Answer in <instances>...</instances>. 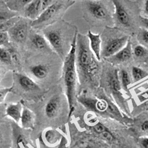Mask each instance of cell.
Listing matches in <instances>:
<instances>
[{
    "label": "cell",
    "instance_id": "5b68a950",
    "mask_svg": "<svg viewBox=\"0 0 148 148\" xmlns=\"http://www.w3.org/2000/svg\"><path fill=\"white\" fill-rule=\"evenodd\" d=\"M129 38V36L125 35L109 39L105 44L102 51H101V56L104 58H109L116 54L126 45Z\"/></svg>",
    "mask_w": 148,
    "mask_h": 148
},
{
    "label": "cell",
    "instance_id": "9a60e30c",
    "mask_svg": "<svg viewBox=\"0 0 148 148\" xmlns=\"http://www.w3.org/2000/svg\"><path fill=\"white\" fill-rule=\"evenodd\" d=\"M23 104L21 101L10 104L7 106L6 109V114L7 116L12 118L16 123H19L20 121Z\"/></svg>",
    "mask_w": 148,
    "mask_h": 148
},
{
    "label": "cell",
    "instance_id": "ba28073f",
    "mask_svg": "<svg viewBox=\"0 0 148 148\" xmlns=\"http://www.w3.org/2000/svg\"><path fill=\"white\" fill-rule=\"evenodd\" d=\"M114 6V17L115 21L124 27L130 25L131 18L128 10L125 8L119 0H111Z\"/></svg>",
    "mask_w": 148,
    "mask_h": 148
},
{
    "label": "cell",
    "instance_id": "2e32d148",
    "mask_svg": "<svg viewBox=\"0 0 148 148\" xmlns=\"http://www.w3.org/2000/svg\"><path fill=\"white\" fill-rule=\"evenodd\" d=\"M17 76L20 86L25 90H37L40 89L39 86L27 75L17 74Z\"/></svg>",
    "mask_w": 148,
    "mask_h": 148
},
{
    "label": "cell",
    "instance_id": "44dd1931",
    "mask_svg": "<svg viewBox=\"0 0 148 148\" xmlns=\"http://www.w3.org/2000/svg\"><path fill=\"white\" fill-rule=\"evenodd\" d=\"M19 20V17H14L8 20L0 22V32H6Z\"/></svg>",
    "mask_w": 148,
    "mask_h": 148
},
{
    "label": "cell",
    "instance_id": "52a82bcc",
    "mask_svg": "<svg viewBox=\"0 0 148 148\" xmlns=\"http://www.w3.org/2000/svg\"><path fill=\"white\" fill-rule=\"evenodd\" d=\"M28 29L27 21L19 19L8 29V34L16 42L22 43L27 38Z\"/></svg>",
    "mask_w": 148,
    "mask_h": 148
},
{
    "label": "cell",
    "instance_id": "277c9868",
    "mask_svg": "<svg viewBox=\"0 0 148 148\" xmlns=\"http://www.w3.org/2000/svg\"><path fill=\"white\" fill-rule=\"evenodd\" d=\"M62 4L56 2L44 10L39 16L31 23L32 27H39L47 24L56 17L62 8Z\"/></svg>",
    "mask_w": 148,
    "mask_h": 148
},
{
    "label": "cell",
    "instance_id": "5bb4252c",
    "mask_svg": "<svg viewBox=\"0 0 148 148\" xmlns=\"http://www.w3.org/2000/svg\"><path fill=\"white\" fill-rule=\"evenodd\" d=\"M21 125L25 129L34 130L35 128V118L31 110L23 104V109L21 116Z\"/></svg>",
    "mask_w": 148,
    "mask_h": 148
},
{
    "label": "cell",
    "instance_id": "e0dca14e",
    "mask_svg": "<svg viewBox=\"0 0 148 148\" xmlns=\"http://www.w3.org/2000/svg\"><path fill=\"white\" fill-rule=\"evenodd\" d=\"M30 72L35 78L39 79H45L48 73L47 67L43 64H37L31 67Z\"/></svg>",
    "mask_w": 148,
    "mask_h": 148
},
{
    "label": "cell",
    "instance_id": "3957f363",
    "mask_svg": "<svg viewBox=\"0 0 148 148\" xmlns=\"http://www.w3.org/2000/svg\"><path fill=\"white\" fill-rule=\"evenodd\" d=\"M86 10L92 17L99 20H106L110 17L109 10L105 5L98 0H87Z\"/></svg>",
    "mask_w": 148,
    "mask_h": 148
},
{
    "label": "cell",
    "instance_id": "6da1fadb",
    "mask_svg": "<svg viewBox=\"0 0 148 148\" xmlns=\"http://www.w3.org/2000/svg\"><path fill=\"white\" fill-rule=\"evenodd\" d=\"M76 40L77 34L76 32L71 45V48L65 58L63 66V79L68 106L69 118L71 116L75 110L77 80V73L76 69Z\"/></svg>",
    "mask_w": 148,
    "mask_h": 148
},
{
    "label": "cell",
    "instance_id": "d590c367",
    "mask_svg": "<svg viewBox=\"0 0 148 148\" xmlns=\"http://www.w3.org/2000/svg\"><path fill=\"white\" fill-rule=\"evenodd\" d=\"M140 144L142 147L148 148V137L142 138L140 140Z\"/></svg>",
    "mask_w": 148,
    "mask_h": 148
},
{
    "label": "cell",
    "instance_id": "d6a6232c",
    "mask_svg": "<svg viewBox=\"0 0 148 148\" xmlns=\"http://www.w3.org/2000/svg\"><path fill=\"white\" fill-rule=\"evenodd\" d=\"M33 0H15L16 5L17 7H25Z\"/></svg>",
    "mask_w": 148,
    "mask_h": 148
},
{
    "label": "cell",
    "instance_id": "ffe728a7",
    "mask_svg": "<svg viewBox=\"0 0 148 148\" xmlns=\"http://www.w3.org/2000/svg\"><path fill=\"white\" fill-rule=\"evenodd\" d=\"M14 136L16 144L20 148L29 147V143L27 141L25 135L20 132L14 130Z\"/></svg>",
    "mask_w": 148,
    "mask_h": 148
},
{
    "label": "cell",
    "instance_id": "8d00e7d4",
    "mask_svg": "<svg viewBox=\"0 0 148 148\" xmlns=\"http://www.w3.org/2000/svg\"><path fill=\"white\" fill-rule=\"evenodd\" d=\"M144 13L147 16H148V0H145L144 5Z\"/></svg>",
    "mask_w": 148,
    "mask_h": 148
},
{
    "label": "cell",
    "instance_id": "9c48e42d",
    "mask_svg": "<svg viewBox=\"0 0 148 148\" xmlns=\"http://www.w3.org/2000/svg\"><path fill=\"white\" fill-rule=\"evenodd\" d=\"M62 138L60 133L56 129L48 128L42 133L40 136V141L42 144L47 147H54L56 145Z\"/></svg>",
    "mask_w": 148,
    "mask_h": 148
},
{
    "label": "cell",
    "instance_id": "484cf974",
    "mask_svg": "<svg viewBox=\"0 0 148 148\" xmlns=\"http://www.w3.org/2000/svg\"><path fill=\"white\" fill-rule=\"evenodd\" d=\"M14 87V86H12L11 87L6 88L0 89V104L4 101L7 94L11 93L13 91Z\"/></svg>",
    "mask_w": 148,
    "mask_h": 148
},
{
    "label": "cell",
    "instance_id": "4fadbf2b",
    "mask_svg": "<svg viewBox=\"0 0 148 148\" xmlns=\"http://www.w3.org/2000/svg\"><path fill=\"white\" fill-rule=\"evenodd\" d=\"M42 12L41 0H33L25 6L24 14L26 17L36 20Z\"/></svg>",
    "mask_w": 148,
    "mask_h": 148
},
{
    "label": "cell",
    "instance_id": "836d02e7",
    "mask_svg": "<svg viewBox=\"0 0 148 148\" xmlns=\"http://www.w3.org/2000/svg\"><path fill=\"white\" fill-rule=\"evenodd\" d=\"M140 23L142 27L145 28V29L148 30V18L143 17V16H140Z\"/></svg>",
    "mask_w": 148,
    "mask_h": 148
},
{
    "label": "cell",
    "instance_id": "f1b7e54d",
    "mask_svg": "<svg viewBox=\"0 0 148 148\" xmlns=\"http://www.w3.org/2000/svg\"><path fill=\"white\" fill-rule=\"evenodd\" d=\"M93 129L96 133L100 134L101 133H102L105 130H107L108 128H107L104 125H103L100 122H98L93 127Z\"/></svg>",
    "mask_w": 148,
    "mask_h": 148
},
{
    "label": "cell",
    "instance_id": "7a4b0ae2",
    "mask_svg": "<svg viewBox=\"0 0 148 148\" xmlns=\"http://www.w3.org/2000/svg\"><path fill=\"white\" fill-rule=\"evenodd\" d=\"M96 60L89 47L88 36L77 34L76 62L80 73L90 77L98 68Z\"/></svg>",
    "mask_w": 148,
    "mask_h": 148
},
{
    "label": "cell",
    "instance_id": "ac0fdd59",
    "mask_svg": "<svg viewBox=\"0 0 148 148\" xmlns=\"http://www.w3.org/2000/svg\"><path fill=\"white\" fill-rule=\"evenodd\" d=\"M34 47L39 49H44L47 47V40L45 38L39 34H34L31 38Z\"/></svg>",
    "mask_w": 148,
    "mask_h": 148
},
{
    "label": "cell",
    "instance_id": "f546056e",
    "mask_svg": "<svg viewBox=\"0 0 148 148\" xmlns=\"http://www.w3.org/2000/svg\"><path fill=\"white\" fill-rule=\"evenodd\" d=\"M102 138L105 140L107 141H111L114 139V136L111 134V133L107 129L101 133L100 134Z\"/></svg>",
    "mask_w": 148,
    "mask_h": 148
},
{
    "label": "cell",
    "instance_id": "4dcf8cb0",
    "mask_svg": "<svg viewBox=\"0 0 148 148\" xmlns=\"http://www.w3.org/2000/svg\"><path fill=\"white\" fill-rule=\"evenodd\" d=\"M9 39V34L7 32H0V46L6 44Z\"/></svg>",
    "mask_w": 148,
    "mask_h": 148
},
{
    "label": "cell",
    "instance_id": "8fae6325",
    "mask_svg": "<svg viewBox=\"0 0 148 148\" xmlns=\"http://www.w3.org/2000/svg\"><path fill=\"white\" fill-rule=\"evenodd\" d=\"M89 42V47L94 54L95 57L98 61L101 60V40L100 34H93L91 31H89L88 35Z\"/></svg>",
    "mask_w": 148,
    "mask_h": 148
},
{
    "label": "cell",
    "instance_id": "7c38bea8",
    "mask_svg": "<svg viewBox=\"0 0 148 148\" xmlns=\"http://www.w3.org/2000/svg\"><path fill=\"white\" fill-rule=\"evenodd\" d=\"M60 107V97L58 95H55L47 101L45 108V114L49 119L54 118L58 114Z\"/></svg>",
    "mask_w": 148,
    "mask_h": 148
},
{
    "label": "cell",
    "instance_id": "7402d4cb",
    "mask_svg": "<svg viewBox=\"0 0 148 148\" xmlns=\"http://www.w3.org/2000/svg\"><path fill=\"white\" fill-rule=\"evenodd\" d=\"M139 41L144 45V46L148 47V30L145 28H141L138 35Z\"/></svg>",
    "mask_w": 148,
    "mask_h": 148
},
{
    "label": "cell",
    "instance_id": "d6986e66",
    "mask_svg": "<svg viewBox=\"0 0 148 148\" xmlns=\"http://www.w3.org/2000/svg\"><path fill=\"white\" fill-rule=\"evenodd\" d=\"M109 83L111 89L115 92L119 91L121 89V84L119 78L118 71L115 70L109 75Z\"/></svg>",
    "mask_w": 148,
    "mask_h": 148
},
{
    "label": "cell",
    "instance_id": "83f0119b",
    "mask_svg": "<svg viewBox=\"0 0 148 148\" xmlns=\"http://www.w3.org/2000/svg\"><path fill=\"white\" fill-rule=\"evenodd\" d=\"M14 17H16V14L6 11H0V22L8 20Z\"/></svg>",
    "mask_w": 148,
    "mask_h": 148
},
{
    "label": "cell",
    "instance_id": "4316f807",
    "mask_svg": "<svg viewBox=\"0 0 148 148\" xmlns=\"http://www.w3.org/2000/svg\"><path fill=\"white\" fill-rule=\"evenodd\" d=\"M134 53L136 57H141L145 54L146 49L142 45H138L135 48Z\"/></svg>",
    "mask_w": 148,
    "mask_h": 148
},
{
    "label": "cell",
    "instance_id": "603a6c76",
    "mask_svg": "<svg viewBox=\"0 0 148 148\" xmlns=\"http://www.w3.org/2000/svg\"><path fill=\"white\" fill-rule=\"evenodd\" d=\"M147 75V73L141 68L137 67L132 68V75L135 82L140 81L145 77Z\"/></svg>",
    "mask_w": 148,
    "mask_h": 148
},
{
    "label": "cell",
    "instance_id": "e575fe53",
    "mask_svg": "<svg viewBox=\"0 0 148 148\" xmlns=\"http://www.w3.org/2000/svg\"><path fill=\"white\" fill-rule=\"evenodd\" d=\"M140 129L142 132L148 131V120L143 121L140 125Z\"/></svg>",
    "mask_w": 148,
    "mask_h": 148
},
{
    "label": "cell",
    "instance_id": "30bf717a",
    "mask_svg": "<svg viewBox=\"0 0 148 148\" xmlns=\"http://www.w3.org/2000/svg\"><path fill=\"white\" fill-rule=\"evenodd\" d=\"M132 55V47L130 38H129L126 45L116 54L108 58L113 63H120L129 60Z\"/></svg>",
    "mask_w": 148,
    "mask_h": 148
},
{
    "label": "cell",
    "instance_id": "8992f818",
    "mask_svg": "<svg viewBox=\"0 0 148 148\" xmlns=\"http://www.w3.org/2000/svg\"><path fill=\"white\" fill-rule=\"evenodd\" d=\"M45 37L54 50L60 56L64 53V38L60 31L55 28L47 29L44 32Z\"/></svg>",
    "mask_w": 148,
    "mask_h": 148
},
{
    "label": "cell",
    "instance_id": "1f68e13d",
    "mask_svg": "<svg viewBox=\"0 0 148 148\" xmlns=\"http://www.w3.org/2000/svg\"><path fill=\"white\" fill-rule=\"evenodd\" d=\"M55 0H41V10L42 12L47 7L55 3Z\"/></svg>",
    "mask_w": 148,
    "mask_h": 148
},
{
    "label": "cell",
    "instance_id": "cb8c5ba5",
    "mask_svg": "<svg viewBox=\"0 0 148 148\" xmlns=\"http://www.w3.org/2000/svg\"><path fill=\"white\" fill-rule=\"evenodd\" d=\"M0 61L8 64L12 63L10 51L0 47Z\"/></svg>",
    "mask_w": 148,
    "mask_h": 148
},
{
    "label": "cell",
    "instance_id": "d4e9b609",
    "mask_svg": "<svg viewBox=\"0 0 148 148\" xmlns=\"http://www.w3.org/2000/svg\"><path fill=\"white\" fill-rule=\"evenodd\" d=\"M121 86L124 89H127L128 86L130 84L131 80L128 72L124 69H122L120 72Z\"/></svg>",
    "mask_w": 148,
    "mask_h": 148
}]
</instances>
